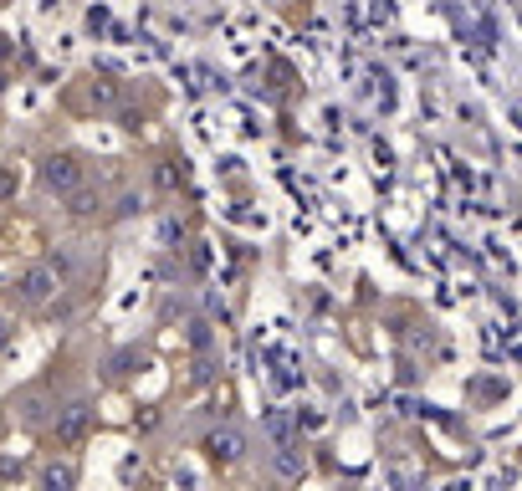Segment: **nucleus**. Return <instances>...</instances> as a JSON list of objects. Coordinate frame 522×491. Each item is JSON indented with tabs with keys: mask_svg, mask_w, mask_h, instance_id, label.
Masks as SVG:
<instances>
[{
	"mask_svg": "<svg viewBox=\"0 0 522 491\" xmlns=\"http://www.w3.org/2000/svg\"><path fill=\"white\" fill-rule=\"evenodd\" d=\"M47 185L72 190V185H77V164H72V159H52V164H47Z\"/></svg>",
	"mask_w": 522,
	"mask_h": 491,
	"instance_id": "20e7f679",
	"label": "nucleus"
},
{
	"mask_svg": "<svg viewBox=\"0 0 522 491\" xmlns=\"http://www.w3.org/2000/svg\"><path fill=\"white\" fill-rule=\"evenodd\" d=\"M52 292H57V277L47 272V266H36V272L21 277V297H26V302H47Z\"/></svg>",
	"mask_w": 522,
	"mask_h": 491,
	"instance_id": "f257e3e1",
	"label": "nucleus"
},
{
	"mask_svg": "<svg viewBox=\"0 0 522 491\" xmlns=\"http://www.w3.org/2000/svg\"><path fill=\"white\" fill-rule=\"evenodd\" d=\"M77 486V466L72 461H52L47 471H41V491H72Z\"/></svg>",
	"mask_w": 522,
	"mask_h": 491,
	"instance_id": "f03ea898",
	"label": "nucleus"
},
{
	"mask_svg": "<svg viewBox=\"0 0 522 491\" xmlns=\"http://www.w3.org/2000/svg\"><path fill=\"white\" fill-rule=\"evenodd\" d=\"M82 430H87V405H67L57 420V440H77Z\"/></svg>",
	"mask_w": 522,
	"mask_h": 491,
	"instance_id": "7ed1b4c3",
	"label": "nucleus"
}]
</instances>
